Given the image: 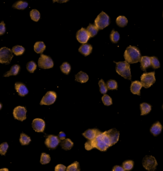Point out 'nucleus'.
<instances>
[{"mask_svg":"<svg viewBox=\"0 0 163 171\" xmlns=\"http://www.w3.org/2000/svg\"><path fill=\"white\" fill-rule=\"evenodd\" d=\"M140 109L141 111V115H146L148 114L151 111L152 107L147 103H142L140 104Z\"/></svg>","mask_w":163,"mask_h":171,"instance_id":"nucleus-23","label":"nucleus"},{"mask_svg":"<svg viewBox=\"0 0 163 171\" xmlns=\"http://www.w3.org/2000/svg\"><path fill=\"white\" fill-rule=\"evenodd\" d=\"M45 49V45L43 42H37L35 44L34 50L37 54H42Z\"/></svg>","mask_w":163,"mask_h":171,"instance_id":"nucleus-25","label":"nucleus"},{"mask_svg":"<svg viewBox=\"0 0 163 171\" xmlns=\"http://www.w3.org/2000/svg\"><path fill=\"white\" fill-rule=\"evenodd\" d=\"M60 69L63 73H65L66 74H68L70 72L71 67L68 63L65 62V63H64L60 66Z\"/></svg>","mask_w":163,"mask_h":171,"instance_id":"nucleus-37","label":"nucleus"},{"mask_svg":"<svg viewBox=\"0 0 163 171\" xmlns=\"http://www.w3.org/2000/svg\"><path fill=\"white\" fill-rule=\"evenodd\" d=\"M143 87V85L141 82L139 81H135L131 83V91L134 94L140 95V90Z\"/></svg>","mask_w":163,"mask_h":171,"instance_id":"nucleus-16","label":"nucleus"},{"mask_svg":"<svg viewBox=\"0 0 163 171\" xmlns=\"http://www.w3.org/2000/svg\"><path fill=\"white\" fill-rule=\"evenodd\" d=\"M102 101L104 105L110 106L112 104V99L107 94H104L102 97Z\"/></svg>","mask_w":163,"mask_h":171,"instance_id":"nucleus-40","label":"nucleus"},{"mask_svg":"<svg viewBox=\"0 0 163 171\" xmlns=\"http://www.w3.org/2000/svg\"><path fill=\"white\" fill-rule=\"evenodd\" d=\"M66 167L63 164H58L56 166L55 171H66Z\"/></svg>","mask_w":163,"mask_h":171,"instance_id":"nucleus-43","label":"nucleus"},{"mask_svg":"<svg viewBox=\"0 0 163 171\" xmlns=\"http://www.w3.org/2000/svg\"><path fill=\"white\" fill-rule=\"evenodd\" d=\"M25 50L24 47L19 45L15 46L12 49L13 53L17 56L23 54Z\"/></svg>","mask_w":163,"mask_h":171,"instance_id":"nucleus-30","label":"nucleus"},{"mask_svg":"<svg viewBox=\"0 0 163 171\" xmlns=\"http://www.w3.org/2000/svg\"><path fill=\"white\" fill-rule=\"evenodd\" d=\"M107 132L111 139V146L115 145L119 140V136H120V133L119 131L117 130V129L113 128L108 130Z\"/></svg>","mask_w":163,"mask_h":171,"instance_id":"nucleus-14","label":"nucleus"},{"mask_svg":"<svg viewBox=\"0 0 163 171\" xmlns=\"http://www.w3.org/2000/svg\"><path fill=\"white\" fill-rule=\"evenodd\" d=\"M120 34L117 31H115V30H112L111 34L110 35L111 40L113 43H117L120 40Z\"/></svg>","mask_w":163,"mask_h":171,"instance_id":"nucleus-33","label":"nucleus"},{"mask_svg":"<svg viewBox=\"0 0 163 171\" xmlns=\"http://www.w3.org/2000/svg\"><path fill=\"white\" fill-rule=\"evenodd\" d=\"M57 94L54 91H48L45 94L40 103V105H50L56 101Z\"/></svg>","mask_w":163,"mask_h":171,"instance_id":"nucleus-9","label":"nucleus"},{"mask_svg":"<svg viewBox=\"0 0 163 171\" xmlns=\"http://www.w3.org/2000/svg\"><path fill=\"white\" fill-rule=\"evenodd\" d=\"M26 68H27V69L28 70L29 72L32 73H34L35 70L36 68V64L34 62L31 61L27 64Z\"/></svg>","mask_w":163,"mask_h":171,"instance_id":"nucleus-41","label":"nucleus"},{"mask_svg":"<svg viewBox=\"0 0 163 171\" xmlns=\"http://www.w3.org/2000/svg\"><path fill=\"white\" fill-rule=\"evenodd\" d=\"M115 63L116 64V71L117 73L125 79L131 80L130 66L129 63L125 61L124 62H119Z\"/></svg>","mask_w":163,"mask_h":171,"instance_id":"nucleus-3","label":"nucleus"},{"mask_svg":"<svg viewBox=\"0 0 163 171\" xmlns=\"http://www.w3.org/2000/svg\"><path fill=\"white\" fill-rule=\"evenodd\" d=\"M81 168L78 162H75L67 167V171H80Z\"/></svg>","mask_w":163,"mask_h":171,"instance_id":"nucleus-34","label":"nucleus"},{"mask_svg":"<svg viewBox=\"0 0 163 171\" xmlns=\"http://www.w3.org/2000/svg\"><path fill=\"white\" fill-rule=\"evenodd\" d=\"M86 30L88 32L90 37H93L97 34L99 29H98L96 26L90 24Z\"/></svg>","mask_w":163,"mask_h":171,"instance_id":"nucleus-27","label":"nucleus"},{"mask_svg":"<svg viewBox=\"0 0 163 171\" xmlns=\"http://www.w3.org/2000/svg\"><path fill=\"white\" fill-rule=\"evenodd\" d=\"M141 57L139 50L137 47L131 45L126 48L124 54L125 61L129 64H135L140 62Z\"/></svg>","mask_w":163,"mask_h":171,"instance_id":"nucleus-2","label":"nucleus"},{"mask_svg":"<svg viewBox=\"0 0 163 171\" xmlns=\"http://www.w3.org/2000/svg\"><path fill=\"white\" fill-rule=\"evenodd\" d=\"M30 138L27 135H25V134H21L20 138V142L21 144L22 145H28L30 142Z\"/></svg>","mask_w":163,"mask_h":171,"instance_id":"nucleus-28","label":"nucleus"},{"mask_svg":"<svg viewBox=\"0 0 163 171\" xmlns=\"http://www.w3.org/2000/svg\"><path fill=\"white\" fill-rule=\"evenodd\" d=\"M76 37L78 42L82 44H86L90 39V36L86 29L82 28L78 31Z\"/></svg>","mask_w":163,"mask_h":171,"instance_id":"nucleus-12","label":"nucleus"},{"mask_svg":"<svg viewBox=\"0 0 163 171\" xmlns=\"http://www.w3.org/2000/svg\"><path fill=\"white\" fill-rule=\"evenodd\" d=\"M141 66L143 71H146V69L151 66V58L148 56H144L141 57L140 60Z\"/></svg>","mask_w":163,"mask_h":171,"instance_id":"nucleus-18","label":"nucleus"},{"mask_svg":"<svg viewBox=\"0 0 163 171\" xmlns=\"http://www.w3.org/2000/svg\"><path fill=\"white\" fill-rule=\"evenodd\" d=\"M5 24L3 21L0 24V35L4 34L5 32Z\"/></svg>","mask_w":163,"mask_h":171,"instance_id":"nucleus-44","label":"nucleus"},{"mask_svg":"<svg viewBox=\"0 0 163 171\" xmlns=\"http://www.w3.org/2000/svg\"><path fill=\"white\" fill-rule=\"evenodd\" d=\"M151 65L154 69L159 68L160 66L159 61L156 57H151Z\"/></svg>","mask_w":163,"mask_h":171,"instance_id":"nucleus-35","label":"nucleus"},{"mask_svg":"<svg viewBox=\"0 0 163 171\" xmlns=\"http://www.w3.org/2000/svg\"><path fill=\"white\" fill-rule=\"evenodd\" d=\"M143 167L148 171H154L158 166L155 158L152 156H146L142 161Z\"/></svg>","mask_w":163,"mask_h":171,"instance_id":"nucleus-7","label":"nucleus"},{"mask_svg":"<svg viewBox=\"0 0 163 171\" xmlns=\"http://www.w3.org/2000/svg\"><path fill=\"white\" fill-rule=\"evenodd\" d=\"M28 6V3L25 2L18 1L15 2L13 5V7L18 10H23Z\"/></svg>","mask_w":163,"mask_h":171,"instance_id":"nucleus-29","label":"nucleus"},{"mask_svg":"<svg viewBox=\"0 0 163 171\" xmlns=\"http://www.w3.org/2000/svg\"><path fill=\"white\" fill-rule=\"evenodd\" d=\"M107 86L109 89H117L118 88L117 83L115 80H110L108 81Z\"/></svg>","mask_w":163,"mask_h":171,"instance_id":"nucleus-39","label":"nucleus"},{"mask_svg":"<svg viewBox=\"0 0 163 171\" xmlns=\"http://www.w3.org/2000/svg\"><path fill=\"white\" fill-rule=\"evenodd\" d=\"M134 164V162L133 161L128 160V161H125V162H123L122 167L125 171H130L133 169Z\"/></svg>","mask_w":163,"mask_h":171,"instance_id":"nucleus-32","label":"nucleus"},{"mask_svg":"<svg viewBox=\"0 0 163 171\" xmlns=\"http://www.w3.org/2000/svg\"><path fill=\"white\" fill-rule=\"evenodd\" d=\"M32 127L37 132H43L45 127V122L41 119H35L32 122Z\"/></svg>","mask_w":163,"mask_h":171,"instance_id":"nucleus-13","label":"nucleus"},{"mask_svg":"<svg viewBox=\"0 0 163 171\" xmlns=\"http://www.w3.org/2000/svg\"><path fill=\"white\" fill-rule=\"evenodd\" d=\"M66 136V134H65L63 132H60L59 133L58 137H59V138L60 140H63L65 139Z\"/></svg>","mask_w":163,"mask_h":171,"instance_id":"nucleus-46","label":"nucleus"},{"mask_svg":"<svg viewBox=\"0 0 163 171\" xmlns=\"http://www.w3.org/2000/svg\"><path fill=\"white\" fill-rule=\"evenodd\" d=\"M110 24L109 16L103 12H101L95 20V25L99 30H103Z\"/></svg>","mask_w":163,"mask_h":171,"instance_id":"nucleus-4","label":"nucleus"},{"mask_svg":"<svg viewBox=\"0 0 163 171\" xmlns=\"http://www.w3.org/2000/svg\"><path fill=\"white\" fill-rule=\"evenodd\" d=\"M60 141V139L57 136L50 135L45 139V143L49 148L54 149L58 145Z\"/></svg>","mask_w":163,"mask_h":171,"instance_id":"nucleus-11","label":"nucleus"},{"mask_svg":"<svg viewBox=\"0 0 163 171\" xmlns=\"http://www.w3.org/2000/svg\"><path fill=\"white\" fill-rule=\"evenodd\" d=\"M92 50V47L91 46L86 44L82 45V46L78 49V51L80 53L86 56L90 54L91 53Z\"/></svg>","mask_w":163,"mask_h":171,"instance_id":"nucleus-21","label":"nucleus"},{"mask_svg":"<svg viewBox=\"0 0 163 171\" xmlns=\"http://www.w3.org/2000/svg\"></svg>","mask_w":163,"mask_h":171,"instance_id":"nucleus-48","label":"nucleus"},{"mask_svg":"<svg viewBox=\"0 0 163 171\" xmlns=\"http://www.w3.org/2000/svg\"><path fill=\"white\" fill-rule=\"evenodd\" d=\"M15 89L21 96H25L28 93V90L26 86L21 83H16L15 84Z\"/></svg>","mask_w":163,"mask_h":171,"instance_id":"nucleus-17","label":"nucleus"},{"mask_svg":"<svg viewBox=\"0 0 163 171\" xmlns=\"http://www.w3.org/2000/svg\"><path fill=\"white\" fill-rule=\"evenodd\" d=\"M26 109L23 106H17L14 109L13 111L14 117L21 121L26 119Z\"/></svg>","mask_w":163,"mask_h":171,"instance_id":"nucleus-10","label":"nucleus"},{"mask_svg":"<svg viewBox=\"0 0 163 171\" xmlns=\"http://www.w3.org/2000/svg\"><path fill=\"white\" fill-rule=\"evenodd\" d=\"M51 158L48 154L45 153H43L41 154V159H40V163L42 164H48L50 162Z\"/></svg>","mask_w":163,"mask_h":171,"instance_id":"nucleus-36","label":"nucleus"},{"mask_svg":"<svg viewBox=\"0 0 163 171\" xmlns=\"http://www.w3.org/2000/svg\"><path fill=\"white\" fill-rule=\"evenodd\" d=\"M155 82V72L145 73L141 75V82L145 88H150Z\"/></svg>","mask_w":163,"mask_h":171,"instance_id":"nucleus-5","label":"nucleus"},{"mask_svg":"<svg viewBox=\"0 0 163 171\" xmlns=\"http://www.w3.org/2000/svg\"><path fill=\"white\" fill-rule=\"evenodd\" d=\"M111 146V139L106 131L103 133H100L93 140L87 142L85 143V148L88 151L96 148L100 151L104 152Z\"/></svg>","mask_w":163,"mask_h":171,"instance_id":"nucleus-1","label":"nucleus"},{"mask_svg":"<svg viewBox=\"0 0 163 171\" xmlns=\"http://www.w3.org/2000/svg\"><path fill=\"white\" fill-rule=\"evenodd\" d=\"M101 133L99 130L96 129H88L82 133V135L89 141L93 140Z\"/></svg>","mask_w":163,"mask_h":171,"instance_id":"nucleus-15","label":"nucleus"},{"mask_svg":"<svg viewBox=\"0 0 163 171\" xmlns=\"http://www.w3.org/2000/svg\"><path fill=\"white\" fill-rule=\"evenodd\" d=\"M0 171H9V170H8L7 168H4L1 169Z\"/></svg>","mask_w":163,"mask_h":171,"instance_id":"nucleus-47","label":"nucleus"},{"mask_svg":"<svg viewBox=\"0 0 163 171\" xmlns=\"http://www.w3.org/2000/svg\"><path fill=\"white\" fill-rule=\"evenodd\" d=\"M38 66L42 69H49L53 68L54 63L52 59L45 55L41 54L38 60Z\"/></svg>","mask_w":163,"mask_h":171,"instance_id":"nucleus-8","label":"nucleus"},{"mask_svg":"<svg viewBox=\"0 0 163 171\" xmlns=\"http://www.w3.org/2000/svg\"><path fill=\"white\" fill-rule=\"evenodd\" d=\"M20 66L19 65H13L12 67L11 68L10 70L6 72L5 74L4 75V77H8L11 75H16L18 74V72L19 71Z\"/></svg>","mask_w":163,"mask_h":171,"instance_id":"nucleus-24","label":"nucleus"},{"mask_svg":"<svg viewBox=\"0 0 163 171\" xmlns=\"http://www.w3.org/2000/svg\"><path fill=\"white\" fill-rule=\"evenodd\" d=\"M99 85L100 86V92L101 93L105 94L108 91L107 86L102 79H101L99 81Z\"/></svg>","mask_w":163,"mask_h":171,"instance_id":"nucleus-38","label":"nucleus"},{"mask_svg":"<svg viewBox=\"0 0 163 171\" xmlns=\"http://www.w3.org/2000/svg\"><path fill=\"white\" fill-rule=\"evenodd\" d=\"M9 146L7 143L4 142L0 146V153L2 155H5L7 152Z\"/></svg>","mask_w":163,"mask_h":171,"instance_id":"nucleus-42","label":"nucleus"},{"mask_svg":"<svg viewBox=\"0 0 163 171\" xmlns=\"http://www.w3.org/2000/svg\"><path fill=\"white\" fill-rule=\"evenodd\" d=\"M13 51L7 47H3L0 50V63L1 64H10L13 58Z\"/></svg>","mask_w":163,"mask_h":171,"instance_id":"nucleus-6","label":"nucleus"},{"mask_svg":"<svg viewBox=\"0 0 163 171\" xmlns=\"http://www.w3.org/2000/svg\"><path fill=\"white\" fill-rule=\"evenodd\" d=\"M128 20L125 16H119L117 18L116 22L117 25L120 27H125L128 24Z\"/></svg>","mask_w":163,"mask_h":171,"instance_id":"nucleus-26","label":"nucleus"},{"mask_svg":"<svg viewBox=\"0 0 163 171\" xmlns=\"http://www.w3.org/2000/svg\"><path fill=\"white\" fill-rule=\"evenodd\" d=\"M76 78V81L80 82L82 83H84L88 81V75L86 73L81 71L79 73H78L77 74L75 75Z\"/></svg>","mask_w":163,"mask_h":171,"instance_id":"nucleus-20","label":"nucleus"},{"mask_svg":"<svg viewBox=\"0 0 163 171\" xmlns=\"http://www.w3.org/2000/svg\"><path fill=\"white\" fill-rule=\"evenodd\" d=\"M112 171H125V170L123 167H121L120 166H116L113 168Z\"/></svg>","mask_w":163,"mask_h":171,"instance_id":"nucleus-45","label":"nucleus"},{"mask_svg":"<svg viewBox=\"0 0 163 171\" xmlns=\"http://www.w3.org/2000/svg\"><path fill=\"white\" fill-rule=\"evenodd\" d=\"M61 147L65 150H70L73 146L74 143L72 140L69 138L64 139L62 140L60 143Z\"/></svg>","mask_w":163,"mask_h":171,"instance_id":"nucleus-22","label":"nucleus"},{"mask_svg":"<svg viewBox=\"0 0 163 171\" xmlns=\"http://www.w3.org/2000/svg\"><path fill=\"white\" fill-rule=\"evenodd\" d=\"M31 18L35 22H38L40 18V14L38 11L33 9L30 13Z\"/></svg>","mask_w":163,"mask_h":171,"instance_id":"nucleus-31","label":"nucleus"},{"mask_svg":"<svg viewBox=\"0 0 163 171\" xmlns=\"http://www.w3.org/2000/svg\"><path fill=\"white\" fill-rule=\"evenodd\" d=\"M162 129L163 127L162 124L159 122H158L152 126V127L151 128L150 132L155 136H156L161 133Z\"/></svg>","mask_w":163,"mask_h":171,"instance_id":"nucleus-19","label":"nucleus"}]
</instances>
